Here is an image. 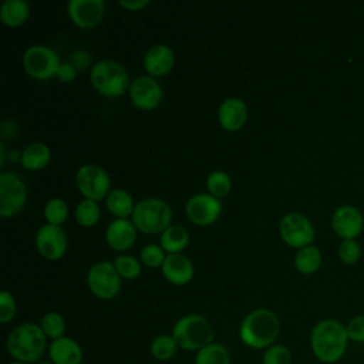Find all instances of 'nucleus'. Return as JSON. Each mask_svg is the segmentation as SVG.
Masks as SVG:
<instances>
[{"label":"nucleus","mask_w":364,"mask_h":364,"mask_svg":"<svg viewBox=\"0 0 364 364\" xmlns=\"http://www.w3.org/2000/svg\"><path fill=\"white\" fill-rule=\"evenodd\" d=\"M129 98L141 109H154L162 101V87L151 75H139L129 85Z\"/></svg>","instance_id":"13"},{"label":"nucleus","mask_w":364,"mask_h":364,"mask_svg":"<svg viewBox=\"0 0 364 364\" xmlns=\"http://www.w3.org/2000/svg\"><path fill=\"white\" fill-rule=\"evenodd\" d=\"M57 77L63 82H71L77 77V70L71 63H61L57 71Z\"/></svg>","instance_id":"39"},{"label":"nucleus","mask_w":364,"mask_h":364,"mask_svg":"<svg viewBox=\"0 0 364 364\" xmlns=\"http://www.w3.org/2000/svg\"><path fill=\"white\" fill-rule=\"evenodd\" d=\"M34 364H54V363H53V361H48V360H43V358H41V360H38V361H37V363H34Z\"/></svg>","instance_id":"42"},{"label":"nucleus","mask_w":364,"mask_h":364,"mask_svg":"<svg viewBox=\"0 0 364 364\" xmlns=\"http://www.w3.org/2000/svg\"><path fill=\"white\" fill-rule=\"evenodd\" d=\"M188 242H189V233L181 225H171L161 233V239H159L161 247L169 255L181 253V250L186 247Z\"/></svg>","instance_id":"25"},{"label":"nucleus","mask_w":364,"mask_h":364,"mask_svg":"<svg viewBox=\"0 0 364 364\" xmlns=\"http://www.w3.org/2000/svg\"><path fill=\"white\" fill-rule=\"evenodd\" d=\"M119 4L122 7H125L127 10H131V11H136V10H141L144 9L145 6L149 4L148 0H119Z\"/></svg>","instance_id":"41"},{"label":"nucleus","mask_w":364,"mask_h":364,"mask_svg":"<svg viewBox=\"0 0 364 364\" xmlns=\"http://www.w3.org/2000/svg\"><path fill=\"white\" fill-rule=\"evenodd\" d=\"M291 351L283 344H273L263 353V364H291Z\"/></svg>","instance_id":"34"},{"label":"nucleus","mask_w":364,"mask_h":364,"mask_svg":"<svg viewBox=\"0 0 364 364\" xmlns=\"http://www.w3.org/2000/svg\"><path fill=\"white\" fill-rule=\"evenodd\" d=\"M331 228L341 239H354L364 228L361 212L353 205H341L331 215Z\"/></svg>","instance_id":"16"},{"label":"nucleus","mask_w":364,"mask_h":364,"mask_svg":"<svg viewBox=\"0 0 364 364\" xmlns=\"http://www.w3.org/2000/svg\"><path fill=\"white\" fill-rule=\"evenodd\" d=\"M206 186H208V191L210 192V195H213L215 198L220 199V198L226 196L230 192L232 182H230V178H229V175L226 172H223V171H212L208 175Z\"/></svg>","instance_id":"31"},{"label":"nucleus","mask_w":364,"mask_h":364,"mask_svg":"<svg viewBox=\"0 0 364 364\" xmlns=\"http://www.w3.org/2000/svg\"><path fill=\"white\" fill-rule=\"evenodd\" d=\"M101 216V209L98 202L91 199H82L75 206V220L84 226L91 228L94 226Z\"/></svg>","instance_id":"29"},{"label":"nucleus","mask_w":364,"mask_h":364,"mask_svg":"<svg viewBox=\"0 0 364 364\" xmlns=\"http://www.w3.org/2000/svg\"><path fill=\"white\" fill-rule=\"evenodd\" d=\"M68 216V205L61 198L50 199L44 206V218L48 225L60 226Z\"/></svg>","instance_id":"32"},{"label":"nucleus","mask_w":364,"mask_h":364,"mask_svg":"<svg viewBox=\"0 0 364 364\" xmlns=\"http://www.w3.org/2000/svg\"><path fill=\"white\" fill-rule=\"evenodd\" d=\"M165 259V250L161 247V245L149 243L141 250V262L148 267H159L164 264Z\"/></svg>","instance_id":"35"},{"label":"nucleus","mask_w":364,"mask_h":364,"mask_svg":"<svg viewBox=\"0 0 364 364\" xmlns=\"http://www.w3.org/2000/svg\"><path fill=\"white\" fill-rule=\"evenodd\" d=\"M75 185L84 199L95 202L107 198L111 191V182L107 171L97 164H85L80 166L75 173Z\"/></svg>","instance_id":"9"},{"label":"nucleus","mask_w":364,"mask_h":364,"mask_svg":"<svg viewBox=\"0 0 364 364\" xmlns=\"http://www.w3.org/2000/svg\"><path fill=\"white\" fill-rule=\"evenodd\" d=\"M60 64L58 54L48 46H31L23 54V67L36 80H50L57 75Z\"/></svg>","instance_id":"8"},{"label":"nucleus","mask_w":364,"mask_h":364,"mask_svg":"<svg viewBox=\"0 0 364 364\" xmlns=\"http://www.w3.org/2000/svg\"><path fill=\"white\" fill-rule=\"evenodd\" d=\"M175 64V54L166 44H155L144 55V68L151 77L166 75Z\"/></svg>","instance_id":"18"},{"label":"nucleus","mask_w":364,"mask_h":364,"mask_svg":"<svg viewBox=\"0 0 364 364\" xmlns=\"http://www.w3.org/2000/svg\"><path fill=\"white\" fill-rule=\"evenodd\" d=\"M90 80L94 88L104 97H119L131 85L125 67L108 58L100 60L91 67Z\"/></svg>","instance_id":"6"},{"label":"nucleus","mask_w":364,"mask_h":364,"mask_svg":"<svg viewBox=\"0 0 364 364\" xmlns=\"http://www.w3.org/2000/svg\"><path fill=\"white\" fill-rule=\"evenodd\" d=\"M172 336L175 337L179 348L186 351H199L200 348L213 343L215 333L206 317L191 313L182 316L175 323Z\"/></svg>","instance_id":"4"},{"label":"nucleus","mask_w":364,"mask_h":364,"mask_svg":"<svg viewBox=\"0 0 364 364\" xmlns=\"http://www.w3.org/2000/svg\"><path fill=\"white\" fill-rule=\"evenodd\" d=\"M179 346L172 334H159L151 343V354L158 361H168L175 357Z\"/></svg>","instance_id":"28"},{"label":"nucleus","mask_w":364,"mask_h":364,"mask_svg":"<svg viewBox=\"0 0 364 364\" xmlns=\"http://www.w3.org/2000/svg\"><path fill=\"white\" fill-rule=\"evenodd\" d=\"M346 328H347V334H348L350 341L360 343V344L364 343V314L354 316L346 324Z\"/></svg>","instance_id":"38"},{"label":"nucleus","mask_w":364,"mask_h":364,"mask_svg":"<svg viewBox=\"0 0 364 364\" xmlns=\"http://www.w3.org/2000/svg\"><path fill=\"white\" fill-rule=\"evenodd\" d=\"M321 264V252L317 246L309 245L297 250L294 256V267L301 274H313Z\"/></svg>","instance_id":"26"},{"label":"nucleus","mask_w":364,"mask_h":364,"mask_svg":"<svg viewBox=\"0 0 364 364\" xmlns=\"http://www.w3.org/2000/svg\"><path fill=\"white\" fill-rule=\"evenodd\" d=\"M280 333V320L270 309H255L245 316L239 326L240 341L255 350L274 344Z\"/></svg>","instance_id":"2"},{"label":"nucleus","mask_w":364,"mask_h":364,"mask_svg":"<svg viewBox=\"0 0 364 364\" xmlns=\"http://www.w3.org/2000/svg\"><path fill=\"white\" fill-rule=\"evenodd\" d=\"M7 364H27V363H23V361H17V360H13V361H10V363H7Z\"/></svg>","instance_id":"43"},{"label":"nucleus","mask_w":364,"mask_h":364,"mask_svg":"<svg viewBox=\"0 0 364 364\" xmlns=\"http://www.w3.org/2000/svg\"><path fill=\"white\" fill-rule=\"evenodd\" d=\"M47 350L50 361L54 364H81L84 357L81 346L67 336L51 340Z\"/></svg>","instance_id":"21"},{"label":"nucleus","mask_w":364,"mask_h":364,"mask_svg":"<svg viewBox=\"0 0 364 364\" xmlns=\"http://www.w3.org/2000/svg\"><path fill=\"white\" fill-rule=\"evenodd\" d=\"M131 220L138 230L158 235L171 226L172 209L159 198H145L135 203Z\"/></svg>","instance_id":"5"},{"label":"nucleus","mask_w":364,"mask_h":364,"mask_svg":"<svg viewBox=\"0 0 364 364\" xmlns=\"http://www.w3.org/2000/svg\"><path fill=\"white\" fill-rule=\"evenodd\" d=\"M105 206L114 216L119 219H128V216H132V212L135 209L132 196L129 195V192L121 188L109 191L105 198Z\"/></svg>","instance_id":"22"},{"label":"nucleus","mask_w":364,"mask_h":364,"mask_svg":"<svg viewBox=\"0 0 364 364\" xmlns=\"http://www.w3.org/2000/svg\"><path fill=\"white\" fill-rule=\"evenodd\" d=\"M218 119L222 128L226 131L240 129L247 119V107L245 101L236 97L226 98L219 105Z\"/></svg>","instance_id":"19"},{"label":"nucleus","mask_w":364,"mask_h":364,"mask_svg":"<svg viewBox=\"0 0 364 364\" xmlns=\"http://www.w3.org/2000/svg\"><path fill=\"white\" fill-rule=\"evenodd\" d=\"M195 364H230V353L220 343H210L196 351Z\"/></svg>","instance_id":"27"},{"label":"nucleus","mask_w":364,"mask_h":364,"mask_svg":"<svg viewBox=\"0 0 364 364\" xmlns=\"http://www.w3.org/2000/svg\"><path fill=\"white\" fill-rule=\"evenodd\" d=\"M348 341L346 324L336 318L320 320L310 333L311 353L324 364L338 363L347 351Z\"/></svg>","instance_id":"1"},{"label":"nucleus","mask_w":364,"mask_h":364,"mask_svg":"<svg viewBox=\"0 0 364 364\" xmlns=\"http://www.w3.org/2000/svg\"><path fill=\"white\" fill-rule=\"evenodd\" d=\"M16 311H17V304L14 297L7 290H3L0 293V321L3 324L10 323L14 318Z\"/></svg>","instance_id":"37"},{"label":"nucleus","mask_w":364,"mask_h":364,"mask_svg":"<svg viewBox=\"0 0 364 364\" xmlns=\"http://www.w3.org/2000/svg\"><path fill=\"white\" fill-rule=\"evenodd\" d=\"M27 199V189L21 178L13 172L0 175V215L13 218L18 215Z\"/></svg>","instance_id":"10"},{"label":"nucleus","mask_w":364,"mask_h":364,"mask_svg":"<svg viewBox=\"0 0 364 364\" xmlns=\"http://www.w3.org/2000/svg\"><path fill=\"white\" fill-rule=\"evenodd\" d=\"M161 269L165 279L176 286L189 283L195 273L192 262L182 253L168 255Z\"/></svg>","instance_id":"20"},{"label":"nucleus","mask_w":364,"mask_h":364,"mask_svg":"<svg viewBox=\"0 0 364 364\" xmlns=\"http://www.w3.org/2000/svg\"><path fill=\"white\" fill-rule=\"evenodd\" d=\"M90 54L85 50H75L71 54V64L75 67V70H85L90 64Z\"/></svg>","instance_id":"40"},{"label":"nucleus","mask_w":364,"mask_h":364,"mask_svg":"<svg viewBox=\"0 0 364 364\" xmlns=\"http://www.w3.org/2000/svg\"><path fill=\"white\" fill-rule=\"evenodd\" d=\"M122 277L117 272L114 262L101 260L94 263L87 273V284L94 296L102 300L114 299L121 290Z\"/></svg>","instance_id":"7"},{"label":"nucleus","mask_w":364,"mask_h":364,"mask_svg":"<svg viewBox=\"0 0 364 364\" xmlns=\"http://www.w3.org/2000/svg\"><path fill=\"white\" fill-rule=\"evenodd\" d=\"M51 159V151L48 145L43 142L28 144L21 154V165L30 171H38L44 168Z\"/></svg>","instance_id":"24"},{"label":"nucleus","mask_w":364,"mask_h":364,"mask_svg":"<svg viewBox=\"0 0 364 364\" xmlns=\"http://www.w3.org/2000/svg\"><path fill=\"white\" fill-rule=\"evenodd\" d=\"M136 228L129 219L115 218L105 229V240L108 246L117 252L131 249L136 239Z\"/></svg>","instance_id":"17"},{"label":"nucleus","mask_w":364,"mask_h":364,"mask_svg":"<svg viewBox=\"0 0 364 364\" xmlns=\"http://www.w3.org/2000/svg\"><path fill=\"white\" fill-rule=\"evenodd\" d=\"M360 255H361V247L358 242H355L354 239L343 240L338 246V256L341 262L346 264H354L360 259Z\"/></svg>","instance_id":"36"},{"label":"nucleus","mask_w":364,"mask_h":364,"mask_svg":"<svg viewBox=\"0 0 364 364\" xmlns=\"http://www.w3.org/2000/svg\"><path fill=\"white\" fill-rule=\"evenodd\" d=\"M280 237L291 247H306L314 239V228L307 216L299 212L284 215L279 225Z\"/></svg>","instance_id":"11"},{"label":"nucleus","mask_w":364,"mask_h":364,"mask_svg":"<svg viewBox=\"0 0 364 364\" xmlns=\"http://www.w3.org/2000/svg\"><path fill=\"white\" fill-rule=\"evenodd\" d=\"M40 327L47 336V338L57 340L60 337H64L65 333V320L64 317L57 311H48L41 317Z\"/></svg>","instance_id":"30"},{"label":"nucleus","mask_w":364,"mask_h":364,"mask_svg":"<svg viewBox=\"0 0 364 364\" xmlns=\"http://www.w3.org/2000/svg\"><path fill=\"white\" fill-rule=\"evenodd\" d=\"M30 16L28 3L24 0H4L0 6V18L7 27H18Z\"/></svg>","instance_id":"23"},{"label":"nucleus","mask_w":364,"mask_h":364,"mask_svg":"<svg viewBox=\"0 0 364 364\" xmlns=\"http://www.w3.org/2000/svg\"><path fill=\"white\" fill-rule=\"evenodd\" d=\"M185 212L188 219L199 226L212 225L222 213L220 199L210 193H196L186 202Z\"/></svg>","instance_id":"12"},{"label":"nucleus","mask_w":364,"mask_h":364,"mask_svg":"<svg viewBox=\"0 0 364 364\" xmlns=\"http://www.w3.org/2000/svg\"><path fill=\"white\" fill-rule=\"evenodd\" d=\"M114 266L122 279L131 280L139 276L141 263L129 255H119L114 259Z\"/></svg>","instance_id":"33"},{"label":"nucleus","mask_w":364,"mask_h":364,"mask_svg":"<svg viewBox=\"0 0 364 364\" xmlns=\"http://www.w3.org/2000/svg\"><path fill=\"white\" fill-rule=\"evenodd\" d=\"M6 347L9 354L27 364H34L43 358L47 347V336L40 324L23 323L16 326L7 336Z\"/></svg>","instance_id":"3"},{"label":"nucleus","mask_w":364,"mask_h":364,"mask_svg":"<svg viewBox=\"0 0 364 364\" xmlns=\"http://www.w3.org/2000/svg\"><path fill=\"white\" fill-rule=\"evenodd\" d=\"M67 11L77 27L91 28L102 20L105 4L102 0H70Z\"/></svg>","instance_id":"15"},{"label":"nucleus","mask_w":364,"mask_h":364,"mask_svg":"<svg viewBox=\"0 0 364 364\" xmlns=\"http://www.w3.org/2000/svg\"><path fill=\"white\" fill-rule=\"evenodd\" d=\"M36 246L43 257L48 260H57L64 256L67 250L65 232L60 226L46 223L37 230Z\"/></svg>","instance_id":"14"}]
</instances>
